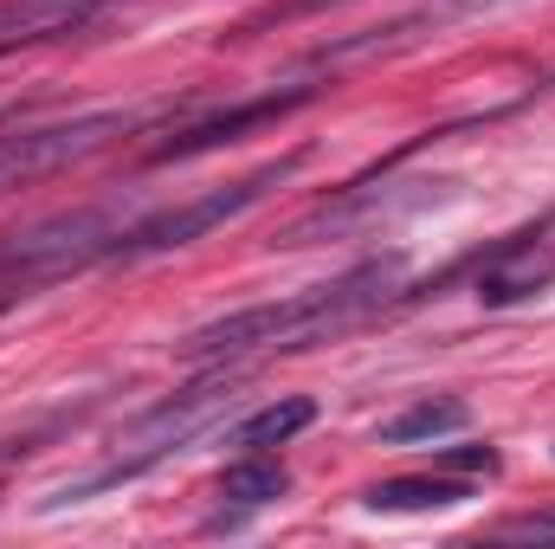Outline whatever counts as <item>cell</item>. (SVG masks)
I'll use <instances>...</instances> for the list:
<instances>
[{"instance_id": "4fadbf2b", "label": "cell", "mask_w": 555, "mask_h": 549, "mask_svg": "<svg viewBox=\"0 0 555 549\" xmlns=\"http://www.w3.org/2000/svg\"><path fill=\"white\" fill-rule=\"evenodd\" d=\"M504 537H555V511H530V518H511Z\"/></svg>"}, {"instance_id": "7c38bea8", "label": "cell", "mask_w": 555, "mask_h": 549, "mask_svg": "<svg viewBox=\"0 0 555 549\" xmlns=\"http://www.w3.org/2000/svg\"><path fill=\"white\" fill-rule=\"evenodd\" d=\"M439 465H452V472H498L504 452L498 446H439Z\"/></svg>"}, {"instance_id": "7a4b0ae2", "label": "cell", "mask_w": 555, "mask_h": 549, "mask_svg": "<svg viewBox=\"0 0 555 549\" xmlns=\"http://www.w3.org/2000/svg\"><path fill=\"white\" fill-rule=\"evenodd\" d=\"M240 388V375L227 369V375H207V382H194V388H181V395H168L162 408H149L124 433V452H117V465H104L98 478H85V485H65L52 505H65V498H91V491H104V485H124V478H142V472H155L162 459H175V452H188V446H201L214 426H220V413H233V395Z\"/></svg>"}, {"instance_id": "30bf717a", "label": "cell", "mask_w": 555, "mask_h": 549, "mask_svg": "<svg viewBox=\"0 0 555 549\" xmlns=\"http://www.w3.org/2000/svg\"><path fill=\"white\" fill-rule=\"evenodd\" d=\"M472 413L465 401H414V408H401L395 420H382V446H433V439H446V433H459Z\"/></svg>"}, {"instance_id": "6da1fadb", "label": "cell", "mask_w": 555, "mask_h": 549, "mask_svg": "<svg viewBox=\"0 0 555 549\" xmlns=\"http://www.w3.org/2000/svg\"><path fill=\"white\" fill-rule=\"evenodd\" d=\"M401 278V259H362L330 284H304L291 297L272 304H246V310H227L201 330H188L175 349L188 362H240V356H266V349H310L323 336H343L349 323H362Z\"/></svg>"}, {"instance_id": "5b68a950", "label": "cell", "mask_w": 555, "mask_h": 549, "mask_svg": "<svg viewBox=\"0 0 555 549\" xmlns=\"http://www.w3.org/2000/svg\"><path fill=\"white\" fill-rule=\"evenodd\" d=\"M317 91H323V85H284V91L246 98V104H233V111L194 117L188 130H175L168 142H155V149H149V162H194V155H214V149L240 142L246 130H259V124H284V117H291V111H304Z\"/></svg>"}, {"instance_id": "52a82bcc", "label": "cell", "mask_w": 555, "mask_h": 549, "mask_svg": "<svg viewBox=\"0 0 555 549\" xmlns=\"http://www.w3.org/2000/svg\"><path fill=\"white\" fill-rule=\"evenodd\" d=\"M111 0H0V52L26 46V39H52L72 26H91Z\"/></svg>"}, {"instance_id": "9c48e42d", "label": "cell", "mask_w": 555, "mask_h": 549, "mask_svg": "<svg viewBox=\"0 0 555 549\" xmlns=\"http://www.w3.org/2000/svg\"><path fill=\"white\" fill-rule=\"evenodd\" d=\"M310 420H317V401H310V395H284V401H272V408L246 413V420L233 426V446H246V452H266V446L297 439Z\"/></svg>"}, {"instance_id": "3957f363", "label": "cell", "mask_w": 555, "mask_h": 549, "mask_svg": "<svg viewBox=\"0 0 555 549\" xmlns=\"http://www.w3.org/2000/svg\"><path fill=\"white\" fill-rule=\"evenodd\" d=\"M297 168H304V149H297V155H278V162H266V168H253V175L233 181V188H207V194H194V201H181V207L124 214V220H117V240H111V259L137 266V259H155V253H181V246L207 240L214 227L240 220L246 207H259V201H266L272 188H284Z\"/></svg>"}, {"instance_id": "8fae6325", "label": "cell", "mask_w": 555, "mask_h": 549, "mask_svg": "<svg viewBox=\"0 0 555 549\" xmlns=\"http://www.w3.org/2000/svg\"><path fill=\"white\" fill-rule=\"evenodd\" d=\"M291 491V472L278 465V459H240V465H227V478H220V498L227 505H246V511H259V505H278Z\"/></svg>"}, {"instance_id": "277c9868", "label": "cell", "mask_w": 555, "mask_h": 549, "mask_svg": "<svg viewBox=\"0 0 555 549\" xmlns=\"http://www.w3.org/2000/svg\"><path fill=\"white\" fill-rule=\"evenodd\" d=\"M137 124V111H85V117H59V124H33V130L0 137V194L98 155L111 137H130Z\"/></svg>"}, {"instance_id": "ba28073f", "label": "cell", "mask_w": 555, "mask_h": 549, "mask_svg": "<svg viewBox=\"0 0 555 549\" xmlns=\"http://www.w3.org/2000/svg\"><path fill=\"white\" fill-rule=\"evenodd\" d=\"M472 485L465 478H382L369 485V511H446V505H465Z\"/></svg>"}, {"instance_id": "8992f818", "label": "cell", "mask_w": 555, "mask_h": 549, "mask_svg": "<svg viewBox=\"0 0 555 549\" xmlns=\"http://www.w3.org/2000/svg\"><path fill=\"white\" fill-rule=\"evenodd\" d=\"M550 284H555V246H511V253H498L478 272V291L472 297L485 310H504V304H524V297H537Z\"/></svg>"}]
</instances>
